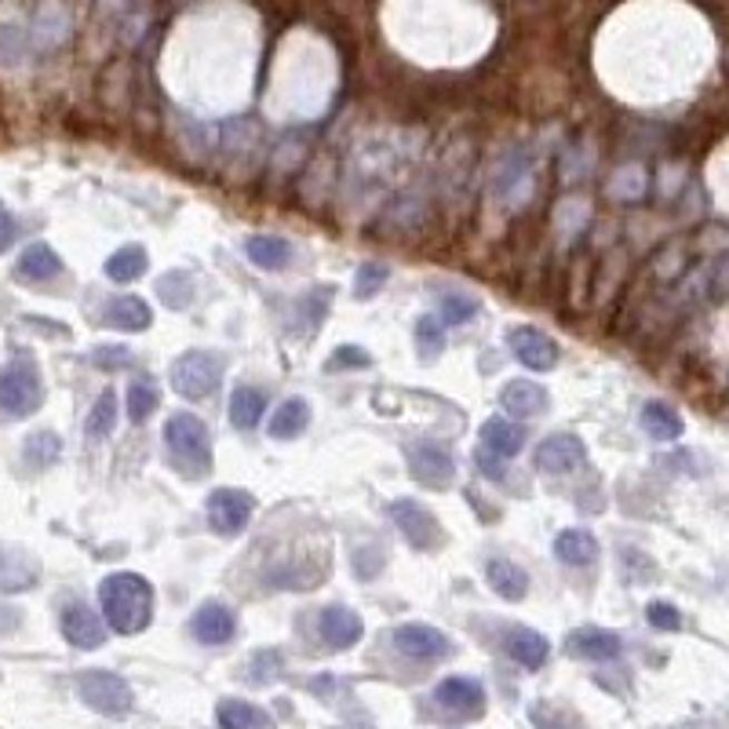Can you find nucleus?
<instances>
[{
	"mask_svg": "<svg viewBox=\"0 0 729 729\" xmlns=\"http://www.w3.org/2000/svg\"><path fill=\"white\" fill-rule=\"evenodd\" d=\"M99 605L117 634H139L154 620V583L139 573H110L99 583Z\"/></svg>",
	"mask_w": 729,
	"mask_h": 729,
	"instance_id": "obj_1",
	"label": "nucleus"
},
{
	"mask_svg": "<svg viewBox=\"0 0 729 729\" xmlns=\"http://www.w3.org/2000/svg\"><path fill=\"white\" fill-rule=\"evenodd\" d=\"M165 445L171 456V467H176L183 479L201 482L211 474V437L201 416L194 413H176L165 423Z\"/></svg>",
	"mask_w": 729,
	"mask_h": 729,
	"instance_id": "obj_2",
	"label": "nucleus"
},
{
	"mask_svg": "<svg viewBox=\"0 0 729 729\" xmlns=\"http://www.w3.org/2000/svg\"><path fill=\"white\" fill-rule=\"evenodd\" d=\"M223 373H227V362L216 351H187L171 362V387L179 397H190V402H205L219 387H223Z\"/></svg>",
	"mask_w": 729,
	"mask_h": 729,
	"instance_id": "obj_3",
	"label": "nucleus"
},
{
	"mask_svg": "<svg viewBox=\"0 0 729 729\" xmlns=\"http://www.w3.org/2000/svg\"><path fill=\"white\" fill-rule=\"evenodd\" d=\"M41 402H45V383L30 362H16V365L0 368V416L22 420V416L37 413Z\"/></svg>",
	"mask_w": 729,
	"mask_h": 729,
	"instance_id": "obj_4",
	"label": "nucleus"
},
{
	"mask_svg": "<svg viewBox=\"0 0 729 729\" xmlns=\"http://www.w3.org/2000/svg\"><path fill=\"white\" fill-rule=\"evenodd\" d=\"M77 693L99 715H128L131 705H136L131 686L114 671H81L77 674Z\"/></svg>",
	"mask_w": 729,
	"mask_h": 729,
	"instance_id": "obj_5",
	"label": "nucleus"
},
{
	"mask_svg": "<svg viewBox=\"0 0 729 729\" xmlns=\"http://www.w3.org/2000/svg\"><path fill=\"white\" fill-rule=\"evenodd\" d=\"M391 519L397 525V533H402L408 543H413L416 551H437L442 548V525H437L434 514L423 508L420 500H394L391 503Z\"/></svg>",
	"mask_w": 729,
	"mask_h": 729,
	"instance_id": "obj_6",
	"label": "nucleus"
},
{
	"mask_svg": "<svg viewBox=\"0 0 729 729\" xmlns=\"http://www.w3.org/2000/svg\"><path fill=\"white\" fill-rule=\"evenodd\" d=\"M252 514H256V500H252L245 489H216L208 496V525L216 529L219 536H242Z\"/></svg>",
	"mask_w": 729,
	"mask_h": 729,
	"instance_id": "obj_7",
	"label": "nucleus"
},
{
	"mask_svg": "<svg viewBox=\"0 0 729 729\" xmlns=\"http://www.w3.org/2000/svg\"><path fill=\"white\" fill-rule=\"evenodd\" d=\"M405 463H408V474L427 485V489H445L449 482L456 479V463L449 456V449H442L437 442H413L405 445Z\"/></svg>",
	"mask_w": 729,
	"mask_h": 729,
	"instance_id": "obj_8",
	"label": "nucleus"
},
{
	"mask_svg": "<svg viewBox=\"0 0 729 729\" xmlns=\"http://www.w3.org/2000/svg\"><path fill=\"white\" fill-rule=\"evenodd\" d=\"M434 705L453 715V719H482L485 689L479 679H467V674H449V679L434 686Z\"/></svg>",
	"mask_w": 729,
	"mask_h": 729,
	"instance_id": "obj_9",
	"label": "nucleus"
},
{
	"mask_svg": "<svg viewBox=\"0 0 729 729\" xmlns=\"http://www.w3.org/2000/svg\"><path fill=\"white\" fill-rule=\"evenodd\" d=\"M394 649L413 660H423V664H431V660H445L453 653V642L431 624H402V628H394Z\"/></svg>",
	"mask_w": 729,
	"mask_h": 729,
	"instance_id": "obj_10",
	"label": "nucleus"
},
{
	"mask_svg": "<svg viewBox=\"0 0 729 729\" xmlns=\"http://www.w3.org/2000/svg\"><path fill=\"white\" fill-rule=\"evenodd\" d=\"M511 354L519 357L525 368L533 373H551L559 365V343H554L548 333H540L533 325H522L511 333Z\"/></svg>",
	"mask_w": 729,
	"mask_h": 729,
	"instance_id": "obj_11",
	"label": "nucleus"
},
{
	"mask_svg": "<svg viewBox=\"0 0 729 729\" xmlns=\"http://www.w3.org/2000/svg\"><path fill=\"white\" fill-rule=\"evenodd\" d=\"M583 456H588V449H583L577 434H551V437H543L536 449V471L559 479V474L577 471Z\"/></svg>",
	"mask_w": 729,
	"mask_h": 729,
	"instance_id": "obj_12",
	"label": "nucleus"
},
{
	"mask_svg": "<svg viewBox=\"0 0 729 729\" xmlns=\"http://www.w3.org/2000/svg\"><path fill=\"white\" fill-rule=\"evenodd\" d=\"M317 634H322V642L328 649H336V653H343V649H351L362 642V634H365V624H362V617L354 613V609L347 605H328L317 613Z\"/></svg>",
	"mask_w": 729,
	"mask_h": 729,
	"instance_id": "obj_13",
	"label": "nucleus"
},
{
	"mask_svg": "<svg viewBox=\"0 0 729 729\" xmlns=\"http://www.w3.org/2000/svg\"><path fill=\"white\" fill-rule=\"evenodd\" d=\"M62 639L77 646V649H99L106 642V624H102V617L96 613V609H88V605H66V613H62Z\"/></svg>",
	"mask_w": 729,
	"mask_h": 729,
	"instance_id": "obj_14",
	"label": "nucleus"
},
{
	"mask_svg": "<svg viewBox=\"0 0 729 729\" xmlns=\"http://www.w3.org/2000/svg\"><path fill=\"white\" fill-rule=\"evenodd\" d=\"M190 631H194V639L205 642V646H227L234 639V631H237V620L223 602H205L194 613Z\"/></svg>",
	"mask_w": 729,
	"mask_h": 729,
	"instance_id": "obj_15",
	"label": "nucleus"
},
{
	"mask_svg": "<svg viewBox=\"0 0 729 729\" xmlns=\"http://www.w3.org/2000/svg\"><path fill=\"white\" fill-rule=\"evenodd\" d=\"M569 653L580 657V660H594V664H609L624 653V642L620 634L613 631H602V628H583L569 634Z\"/></svg>",
	"mask_w": 729,
	"mask_h": 729,
	"instance_id": "obj_16",
	"label": "nucleus"
},
{
	"mask_svg": "<svg viewBox=\"0 0 729 729\" xmlns=\"http://www.w3.org/2000/svg\"><path fill=\"white\" fill-rule=\"evenodd\" d=\"M503 649H508V657L514 664H522L525 671H540L551 657V642L533 628H511L508 639H503Z\"/></svg>",
	"mask_w": 729,
	"mask_h": 729,
	"instance_id": "obj_17",
	"label": "nucleus"
},
{
	"mask_svg": "<svg viewBox=\"0 0 729 729\" xmlns=\"http://www.w3.org/2000/svg\"><path fill=\"white\" fill-rule=\"evenodd\" d=\"M500 405L519 420L540 416L543 408H548V391L533 380H511L508 387L500 391Z\"/></svg>",
	"mask_w": 729,
	"mask_h": 729,
	"instance_id": "obj_18",
	"label": "nucleus"
},
{
	"mask_svg": "<svg viewBox=\"0 0 729 729\" xmlns=\"http://www.w3.org/2000/svg\"><path fill=\"white\" fill-rule=\"evenodd\" d=\"M485 580L503 602H522L529 594V573L511 559H493L485 565Z\"/></svg>",
	"mask_w": 729,
	"mask_h": 729,
	"instance_id": "obj_19",
	"label": "nucleus"
},
{
	"mask_svg": "<svg viewBox=\"0 0 729 729\" xmlns=\"http://www.w3.org/2000/svg\"><path fill=\"white\" fill-rule=\"evenodd\" d=\"M102 322L117 328V333H142V328H150L154 314L146 307V299L139 296H121V299H110L106 303V314Z\"/></svg>",
	"mask_w": 729,
	"mask_h": 729,
	"instance_id": "obj_20",
	"label": "nucleus"
},
{
	"mask_svg": "<svg viewBox=\"0 0 729 729\" xmlns=\"http://www.w3.org/2000/svg\"><path fill=\"white\" fill-rule=\"evenodd\" d=\"M522 445H525V427H519V423H511V420H485V427H482V449L485 453H493L500 460H511V456H519L522 453Z\"/></svg>",
	"mask_w": 729,
	"mask_h": 729,
	"instance_id": "obj_21",
	"label": "nucleus"
},
{
	"mask_svg": "<svg viewBox=\"0 0 729 729\" xmlns=\"http://www.w3.org/2000/svg\"><path fill=\"white\" fill-rule=\"evenodd\" d=\"M216 726H219V729H274V722H270L267 711L256 708V705H248V700H237V697L219 700Z\"/></svg>",
	"mask_w": 729,
	"mask_h": 729,
	"instance_id": "obj_22",
	"label": "nucleus"
},
{
	"mask_svg": "<svg viewBox=\"0 0 729 729\" xmlns=\"http://www.w3.org/2000/svg\"><path fill=\"white\" fill-rule=\"evenodd\" d=\"M245 252L259 270H285L292 259V245L277 234H252L245 242Z\"/></svg>",
	"mask_w": 729,
	"mask_h": 729,
	"instance_id": "obj_23",
	"label": "nucleus"
},
{
	"mask_svg": "<svg viewBox=\"0 0 729 729\" xmlns=\"http://www.w3.org/2000/svg\"><path fill=\"white\" fill-rule=\"evenodd\" d=\"M554 554L565 562V565H591L599 559V540H594L588 529H562L554 536Z\"/></svg>",
	"mask_w": 729,
	"mask_h": 729,
	"instance_id": "obj_24",
	"label": "nucleus"
},
{
	"mask_svg": "<svg viewBox=\"0 0 729 729\" xmlns=\"http://www.w3.org/2000/svg\"><path fill=\"white\" fill-rule=\"evenodd\" d=\"M263 408H267V394L259 387H237L230 397V423L237 431H256Z\"/></svg>",
	"mask_w": 729,
	"mask_h": 729,
	"instance_id": "obj_25",
	"label": "nucleus"
},
{
	"mask_svg": "<svg viewBox=\"0 0 729 729\" xmlns=\"http://www.w3.org/2000/svg\"><path fill=\"white\" fill-rule=\"evenodd\" d=\"M19 274L26 277V282H51L56 274H62V259L41 242L26 245L22 256H19Z\"/></svg>",
	"mask_w": 729,
	"mask_h": 729,
	"instance_id": "obj_26",
	"label": "nucleus"
},
{
	"mask_svg": "<svg viewBox=\"0 0 729 729\" xmlns=\"http://www.w3.org/2000/svg\"><path fill=\"white\" fill-rule=\"evenodd\" d=\"M307 427H311V405L303 402V397H292V402H285L274 413L270 437H277V442H288V437H299Z\"/></svg>",
	"mask_w": 729,
	"mask_h": 729,
	"instance_id": "obj_27",
	"label": "nucleus"
},
{
	"mask_svg": "<svg viewBox=\"0 0 729 729\" xmlns=\"http://www.w3.org/2000/svg\"><path fill=\"white\" fill-rule=\"evenodd\" d=\"M642 427L649 437H657V442H674V437L682 434V416L664 402H646L642 405Z\"/></svg>",
	"mask_w": 729,
	"mask_h": 729,
	"instance_id": "obj_28",
	"label": "nucleus"
},
{
	"mask_svg": "<svg viewBox=\"0 0 729 729\" xmlns=\"http://www.w3.org/2000/svg\"><path fill=\"white\" fill-rule=\"evenodd\" d=\"M59 453H62V442L56 431H37L26 437L22 445V456H26V467L30 471H48L59 463Z\"/></svg>",
	"mask_w": 729,
	"mask_h": 729,
	"instance_id": "obj_29",
	"label": "nucleus"
},
{
	"mask_svg": "<svg viewBox=\"0 0 729 729\" xmlns=\"http://www.w3.org/2000/svg\"><path fill=\"white\" fill-rule=\"evenodd\" d=\"M37 580V565L22 551H0V591H22Z\"/></svg>",
	"mask_w": 729,
	"mask_h": 729,
	"instance_id": "obj_30",
	"label": "nucleus"
},
{
	"mask_svg": "<svg viewBox=\"0 0 729 729\" xmlns=\"http://www.w3.org/2000/svg\"><path fill=\"white\" fill-rule=\"evenodd\" d=\"M139 274H146V248L139 245H125V248H117L110 259H106V277L117 285H128V282H136Z\"/></svg>",
	"mask_w": 729,
	"mask_h": 729,
	"instance_id": "obj_31",
	"label": "nucleus"
},
{
	"mask_svg": "<svg viewBox=\"0 0 729 729\" xmlns=\"http://www.w3.org/2000/svg\"><path fill=\"white\" fill-rule=\"evenodd\" d=\"M117 427V394L114 391H102L96 397V405L88 408V423H85V431L91 437H106Z\"/></svg>",
	"mask_w": 729,
	"mask_h": 729,
	"instance_id": "obj_32",
	"label": "nucleus"
},
{
	"mask_svg": "<svg viewBox=\"0 0 729 729\" xmlns=\"http://www.w3.org/2000/svg\"><path fill=\"white\" fill-rule=\"evenodd\" d=\"M529 719H533L536 729H583V722L573 711L562 708V705H548V700H540V705L529 708Z\"/></svg>",
	"mask_w": 729,
	"mask_h": 729,
	"instance_id": "obj_33",
	"label": "nucleus"
},
{
	"mask_svg": "<svg viewBox=\"0 0 729 729\" xmlns=\"http://www.w3.org/2000/svg\"><path fill=\"white\" fill-rule=\"evenodd\" d=\"M154 413H157V387L150 380H136L128 387V420L146 423Z\"/></svg>",
	"mask_w": 729,
	"mask_h": 729,
	"instance_id": "obj_34",
	"label": "nucleus"
},
{
	"mask_svg": "<svg viewBox=\"0 0 729 729\" xmlns=\"http://www.w3.org/2000/svg\"><path fill=\"white\" fill-rule=\"evenodd\" d=\"M474 311H479V303L467 296H442V303H437V322L463 325V322H471Z\"/></svg>",
	"mask_w": 729,
	"mask_h": 729,
	"instance_id": "obj_35",
	"label": "nucleus"
},
{
	"mask_svg": "<svg viewBox=\"0 0 729 729\" xmlns=\"http://www.w3.org/2000/svg\"><path fill=\"white\" fill-rule=\"evenodd\" d=\"M383 277H387V267H380V263H365V267L357 270V277H354V296L357 299L376 296V292L383 288Z\"/></svg>",
	"mask_w": 729,
	"mask_h": 729,
	"instance_id": "obj_36",
	"label": "nucleus"
},
{
	"mask_svg": "<svg viewBox=\"0 0 729 729\" xmlns=\"http://www.w3.org/2000/svg\"><path fill=\"white\" fill-rule=\"evenodd\" d=\"M416 343H420V354L423 357H437L442 354V328H437V317H420L416 325Z\"/></svg>",
	"mask_w": 729,
	"mask_h": 729,
	"instance_id": "obj_37",
	"label": "nucleus"
},
{
	"mask_svg": "<svg viewBox=\"0 0 729 729\" xmlns=\"http://www.w3.org/2000/svg\"><path fill=\"white\" fill-rule=\"evenodd\" d=\"M646 620H649V624H653L657 631H679V628H682V613H679V609H674L671 602H649Z\"/></svg>",
	"mask_w": 729,
	"mask_h": 729,
	"instance_id": "obj_38",
	"label": "nucleus"
},
{
	"mask_svg": "<svg viewBox=\"0 0 729 729\" xmlns=\"http://www.w3.org/2000/svg\"><path fill=\"white\" fill-rule=\"evenodd\" d=\"M343 365L368 368L373 365V357H368V351H362V347H339L333 357H328V373H343Z\"/></svg>",
	"mask_w": 729,
	"mask_h": 729,
	"instance_id": "obj_39",
	"label": "nucleus"
},
{
	"mask_svg": "<svg viewBox=\"0 0 729 729\" xmlns=\"http://www.w3.org/2000/svg\"><path fill=\"white\" fill-rule=\"evenodd\" d=\"M19 237V223L8 208H0V252H8Z\"/></svg>",
	"mask_w": 729,
	"mask_h": 729,
	"instance_id": "obj_40",
	"label": "nucleus"
},
{
	"mask_svg": "<svg viewBox=\"0 0 729 729\" xmlns=\"http://www.w3.org/2000/svg\"><path fill=\"white\" fill-rule=\"evenodd\" d=\"M479 467H482V474H485L489 482H500L503 479V460L500 456L493 460V453H485V449L479 453Z\"/></svg>",
	"mask_w": 729,
	"mask_h": 729,
	"instance_id": "obj_41",
	"label": "nucleus"
},
{
	"mask_svg": "<svg viewBox=\"0 0 729 729\" xmlns=\"http://www.w3.org/2000/svg\"><path fill=\"white\" fill-rule=\"evenodd\" d=\"M16 624H19V613H16V609L0 605V628H16Z\"/></svg>",
	"mask_w": 729,
	"mask_h": 729,
	"instance_id": "obj_42",
	"label": "nucleus"
}]
</instances>
